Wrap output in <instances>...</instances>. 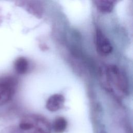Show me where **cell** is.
<instances>
[{
  "label": "cell",
  "mask_w": 133,
  "mask_h": 133,
  "mask_svg": "<svg viewBox=\"0 0 133 133\" xmlns=\"http://www.w3.org/2000/svg\"><path fill=\"white\" fill-rule=\"evenodd\" d=\"M115 1L99 0L95 1V5L99 11L102 13H109L113 9Z\"/></svg>",
  "instance_id": "6"
},
{
  "label": "cell",
  "mask_w": 133,
  "mask_h": 133,
  "mask_svg": "<svg viewBox=\"0 0 133 133\" xmlns=\"http://www.w3.org/2000/svg\"><path fill=\"white\" fill-rule=\"evenodd\" d=\"M67 127V121L63 117H58L55 119L52 124L54 131L56 133H62Z\"/></svg>",
  "instance_id": "7"
},
{
  "label": "cell",
  "mask_w": 133,
  "mask_h": 133,
  "mask_svg": "<svg viewBox=\"0 0 133 133\" xmlns=\"http://www.w3.org/2000/svg\"><path fill=\"white\" fill-rule=\"evenodd\" d=\"M35 117H27L23 118L19 124V128L23 130H29L34 127Z\"/></svg>",
  "instance_id": "8"
},
{
  "label": "cell",
  "mask_w": 133,
  "mask_h": 133,
  "mask_svg": "<svg viewBox=\"0 0 133 133\" xmlns=\"http://www.w3.org/2000/svg\"><path fill=\"white\" fill-rule=\"evenodd\" d=\"M18 82L12 76H6L0 79V106L8 102L14 95Z\"/></svg>",
  "instance_id": "2"
},
{
  "label": "cell",
  "mask_w": 133,
  "mask_h": 133,
  "mask_svg": "<svg viewBox=\"0 0 133 133\" xmlns=\"http://www.w3.org/2000/svg\"><path fill=\"white\" fill-rule=\"evenodd\" d=\"M100 77L103 87L109 91L125 95L128 91V82L124 73L115 65L101 68Z\"/></svg>",
  "instance_id": "1"
},
{
  "label": "cell",
  "mask_w": 133,
  "mask_h": 133,
  "mask_svg": "<svg viewBox=\"0 0 133 133\" xmlns=\"http://www.w3.org/2000/svg\"><path fill=\"white\" fill-rule=\"evenodd\" d=\"M28 4L26 5V8L29 11L35 14H37V16L42 12V7L38 4L37 2H27Z\"/></svg>",
  "instance_id": "9"
},
{
  "label": "cell",
  "mask_w": 133,
  "mask_h": 133,
  "mask_svg": "<svg viewBox=\"0 0 133 133\" xmlns=\"http://www.w3.org/2000/svg\"><path fill=\"white\" fill-rule=\"evenodd\" d=\"M64 101L65 98L62 95L56 94L48 99L46 103V108L50 112H56L63 107Z\"/></svg>",
  "instance_id": "4"
},
{
  "label": "cell",
  "mask_w": 133,
  "mask_h": 133,
  "mask_svg": "<svg viewBox=\"0 0 133 133\" xmlns=\"http://www.w3.org/2000/svg\"><path fill=\"white\" fill-rule=\"evenodd\" d=\"M14 68L19 74H24L28 70L29 61L24 57H21L16 60L14 63Z\"/></svg>",
  "instance_id": "5"
},
{
  "label": "cell",
  "mask_w": 133,
  "mask_h": 133,
  "mask_svg": "<svg viewBox=\"0 0 133 133\" xmlns=\"http://www.w3.org/2000/svg\"><path fill=\"white\" fill-rule=\"evenodd\" d=\"M95 43L97 52L101 56H108L112 51V46L103 33L99 29L96 30Z\"/></svg>",
  "instance_id": "3"
}]
</instances>
